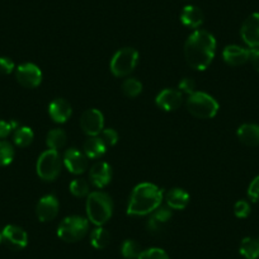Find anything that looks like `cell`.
Returning <instances> with one entry per match:
<instances>
[{
	"label": "cell",
	"instance_id": "cell-3",
	"mask_svg": "<svg viewBox=\"0 0 259 259\" xmlns=\"http://www.w3.org/2000/svg\"><path fill=\"white\" fill-rule=\"evenodd\" d=\"M87 216L92 224L97 226H103L113 213V201L109 194L104 192L96 191L89 193L87 200Z\"/></svg>",
	"mask_w": 259,
	"mask_h": 259
},
{
	"label": "cell",
	"instance_id": "cell-7",
	"mask_svg": "<svg viewBox=\"0 0 259 259\" xmlns=\"http://www.w3.org/2000/svg\"><path fill=\"white\" fill-rule=\"evenodd\" d=\"M37 176L46 182H52L59 177L61 170L60 154L56 150H46L39 155L36 165Z\"/></svg>",
	"mask_w": 259,
	"mask_h": 259
},
{
	"label": "cell",
	"instance_id": "cell-17",
	"mask_svg": "<svg viewBox=\"0 0 259 259\" xmlns=\"http://www.w3.org/2000/svg\"><path fill=\"white\" fill-rule=\"evenodd\" d=\"M73 109L70 103L62 98H56L50 103L49 114L51 119L56 123H65L71 117Z\"/></svg>",
	"mask_w": 259,
	"mask_h": 259
},
{
	"label": "cell",
	"instance_id": "cell-23",
	"mask_svg": "<svg viewBox=\"0 0 259 259\" xmlns=\"http://www.w3.org/2000/svg\"><path fill=\"white\" fill-rule=\"evenodd\" d=\"M239 251L245 259L259 258V238H244L240 243Z\"/></svg>",
	"mask_w": 259,
	"mask_h": 259
},
{
	"label": "cell",
	"instance_id": "cell-19",
	"mask_svg": "<svg viewBox=\"0 0 259 259\" xmlns=\"http://www.w3.org/2000/svg\"><path fill=\"white\" fill-rule=\"evenodd\" d=\"M181 22L188 28H198L203 23L202 11L194 6L184 7L181 13Z\"/></svg>",
	"mask_w": 259,
	"mask_h": 259
},
{
	"label": "cell",
	"instance_id": "cell-28",
	"mask_svg": "<svg viewBox=\"0 0 259 259\" xmlns=\"http://www.w3.org/2000/svg\"><path fill=\"white\" fill-rule=\"evenodd\" d=\"M122 92L126 97H130V98H135L139 94L143 92V84L135 78H130L126 79L122 84Z\"/></svg>",
	"mask_w": 259,
	"mask_h": 259
},
{
	"label": "cell",
	"instance_id": "cell-22",
	"mask_svg": "<svg viewBox=\"0 0 259 259\" xmlns=\"http://www.w3.org/2000/svg\"><path fill=\"white\" fill-rule=\"evenodd\" d=\"M83 150L87 158L99 159L101 156L104 155V153L107 150V146L104 145L103 141L101 140L99 136H92V138H88V140H85Z\"/></svg>",
	"mask_w": 259,
	"mask_h": 259
},
{
	"label": "cell",
	"instance_id": "cell-29",
	"mask_svg": "<svg viewBox=\"0 0 259 259\" xmlns=\"http://www.w3.org/2000/svg\"><path fill=\"white\" fill-rule=\"evenodd\" d=\"M14 149L8 141H0V166H7L13 161Z\"/></svg>",
	"mask_w": 259,
	"mask_h": 259
},
{
	"label": "cell",
	"instance_id": "cell-33",
	"mask_svg": "<svg viewBox=\"0 0 259 259\" xmlns=\"http://www.w3.org/2000/svg\"><path fill=\"white\" fill-rule=\"evenodd\" d=\"M234 213H235L236 218L239 219L248 218L249 213H250V205H249L248 201H238V202L235 203V206H234Z\"/></svg>",
	"mask_w": 259,
	"mask_h": 259
},
{
	"label": "cell",
	"instance_id": "cell-25",
	"mask_svg": "<svg viewBox=\"0 0 259 259\" xmlns=\"http://www.w3.org/2000/svg\"><path fill=\"white\" fill-rule=\"evenodd\" d=\"M34 139V134L31 127L21 126L17 130H14L13 141L18 148H27L32 144Z\"/></svg>",
	"mask_w": 259,
	"mask_h": 259
},
{
	"label": "cell",
	"instance_id": "cell-14",
	"mask_svg": "<svg viewBox=\"0 0 259 259\" xmlns=\"http://www.w3.org/2000/svg\"><path fill=\"white\" fill-rule=\"evenodd\" d=\"M85 154L79 151L78 149H69L64 154V164L70 173L83 174L88 168V160Z\"/></svg>",
	"mask_w": 259,
	"mask_h": 259
},
{
	"label": "cell",
	"instance_id": "cell-18",
	"mask_svg": "<svg viewBox=\"0 0 259 259\" xmlns=\"http://www.w3.org/2000/svg\"><path fill=\"white\" fill-rule=\"evenodd\" d=\"M171 219V211L169 207H158L148 220V229L150 233L159 234L165 230L166 225Z\"/></svg>",
	"mask_w": 259,
	"mask_h": 259
},
{
	"label": "cell",
	"instance_id": "cell-34",
	"mask_svg": "<svg viewBox=\"0 0 259 259\" xmlns=\"http://www.w3.org/2000/svg\"><path fill=\"white\" fill-rule=\"evenodd\" d=\"M248 197L253 202L259 201V176L251 181V183L248 187Z\"/></svg>",
	"mask_w": 259,
	"mask_h": 259
},
{
	"label": "cell",
	"instance_id": "cell-5",
	"mask_svg": "<svg viewBox=\"0 0 259 259\" xmlns=\"http://www.w3.org/2000/svg\"><path fill=\"white\" fill-rule=\"evenodd\" d=\"M88 219L81 216H69L57 228V236L65 243H76L88 234Z\"/></svg>",
	"mask_w": 259,
	"mask_h": 259
},
{
	"label": "cell",
	"instance_id": "cell-21",
	"mask_svg": "<svg viewBox=\"0 0 259 259\" xmlns=\"http://www.w3.org/2000/svg\"><path fill=\"white\" fill-rule=\"evenodd\" d=\"M166 205L173 210H184L189 203V194L182 188H173L165 194Z\"/></svg>",
	"mask_w": 259,
	"mask_h": 259
},
{
	"label": "cell",
	"instance_id": "cell-8",
	"mask_svg": "<svg viewBox=\"0 0 259 259\" xmlns=\"http://www.w3.org/2000/svg\"><path fill=\"white\" fill-rule=\"evenodd\" d=\"M16 79L22 87L27 89H33L41 84L42 81V71L37 65L32 62L19 65L16 69Z\"/></svg>",
	"mask_w": 259,
	"mask_h": 259
},
{
	"label": "cell",
	"instance_id": "cell-2",
	"mask_svg": "<svg viewBox=\"0 0 259 259\" xmlns=\"http://www.w3.org/2000/svg\"><path fill=\"white\" fill-rule=\"evenodd\" d=\"M163 201V192L151 183H141L134 188L130 197L127 215L145 216L150 215L158 207H160Z\"/></svg>",
	"mask_w": 259,
	"mask_h": 259
},
{
	"label": "cell",
	"instance_id": "cell-10",
	"mask_svg": "<svg viewBox=\"0 0 259 259\" xmlns=\"http://www.w3.org/2000/svg\"><path fill=\"white\" fill-rule=\"evenodd\" d=\"M240 36L249 49L259 47V13H253L244 21Z\"/></svg>",
	"mask_w": 259,
	"mask_h": 259
},
{
	"label": "cell",
	"instance_id": "cell-16",
	"mask_svg": "<svg viewBox=\"0 0 259 259\" xmlns=\"http://www.w3.org/2000/svg\"><path fill=\"white\" fill-rule=\"evenodd\" d=\"M89 178H91L92 184L96 188H104L107 184H109L112 179V168L104 161L96 163L91 168L89 171Z\"/></svg>",
	"mask_w": 259,
	"mask_h": 259
},
{
	"label": "cell",
	"instance_id": "cell-15",
	"mask_svg": "<svg viewBox=\"0 0 259 259\" xmlns=\"http://www.w3.org/2000/svg\"><path fill=\"white\" fill-rule=\"evenodd\" d=\"M249 56H250V50L244 49V47L238 46V45H229L224 49L223 57L224 61L229 65V66H241L245 62L249 61Z\"/></svg>",
	"mask_w": 259,
	"mask_h": 259
},
{
	"label": "cell",
	"instance_id": "cell-11",
	"mask_svg": "<svg viewBox=\"0 0 259 259\" xmlns=\"http://www.w3.org/2000/svg\"><path fill=\"white\" fill-rule=\"evenodd\" d=\"M3 243L12 250H22L28 244V235L17 225H7L3 229Z\"/></svg>",
	"mask_w": 259,
	"mask_h": 259
},
{
	"label": "cell",
	"instance_id": "cell-39",
	"mask_svg": "<svg viewBox=\"0 0 259 259\" xmlns=\"http://www.w3.org/2000/svg\"><path fill=\"white\" fill-rule=\"evenodd\" d=\"M3 243V230H0V244Z\"/></svg>",
	"mask_w": 259,
	"mask_h": 259
},
{
	"label": "cell",
	"instance_id": "cell-26",
	"mask_svg": "<svg viewBox=\"0 0 259 259\" xmlns=\"http://www.w3.org/2000/svg\"><path fill=\"white\" fill-rule=\"evenodd\" d=\"M111 241V235L106 229L98 226L96 230L92 231L91 234V244L96 249H104Z\"/></svg>",
	"mask_w": 259,
	"mask_h": 259
},
{
	"label": "cell",
	"instance_id": "cell-27",
	"mask_svg": "<svg viewBox=\"0 0 259 259\" xmlns=\"http://www.w3.org/2000/svg\"><path fill=\"white\" fill-rule=\"evenodd\" d=\"M121 253L126 259H139L143 250H141V246L138 241L124 240L121 246Z\"/></svg>",
	"mask_w": 259,
	"mask_h": 259
},
{
	"label": "cell",
	"instance_id": "cell-13",
	"mask_svg": "<svg viewBox=\"0 0 259 259\" xmlns=\"http://www.w3.org/2000/svg\"><path fill=\"white\" fill-rule=\"evenodd\" d=\"M182 101H183V96H182V92L178 89H164L163 92L156 96L155 103L156 106L160 109L165 112H171L176 111L181 107Z\"/></svg>",
	"mask_w": 259,
	"mask_h": 259
},
{
	"label": "cell",
	"instance_id": "cell-1",
	"mask_svg": "<svg viewBox=\"0 0 259 259\" xmlns=\"http://www.w3.org/2000/svg\"><path fill=\"white\" fill-rule=\"evenodd\" d=\"M216 39L210 32L197 29L187 38L184 57L192 69L203 71L210 66L215 57Z\"/></svg>",
	"mask_w": 259,
	"mask_h": 259
},
{
	"label": "cell",
	"instance_id": "cell-31",
	"mask_svg": "<svg viewBox=\"0 0 259 259\" xmlns=\"http://www.w3.org/2000/svg\"><path fill=\"white\" fill-rule=\"evenodd\" d=\"M99 138H101V140L103 141L107 148H111V146L116 145L117 141H118V134H117L116 130L106 128L99 134Z\"/></svg>",
	"mask_w": 259,
	"mask_h": 259
},
{
	"label": "cell",
	"instance_id": "cell-12",
	"mask_svg": "<svg viewBox=\"0 0 259 259\" xmlns=\"http://www.w3.org/2000/svg\"><path fill=\"white\" fill-rule=\"evenodd\" d=\"M59 201L55 197L54 194H47L44 196L41 200L38 201L36 207L37 218L41 223H49L52 221L59 213Z\"/></svg>",
	"mask_w": 259,
	"mask_h": 259
},
{
	"label": "cell",
	"instance_id": "cell-30",
	"mask_svg": "<svg viewBox=\"0 0 259 259\" xmlns=\"http://www.w3.org/2000/svg\"><path fill=\"white\" fill-rule=\"evenodd\" d=\"M69 188H70L71 194L78 198L85 197L89 193V184L85 179H74Z\"/></svg>",
	"mask_w": 259,
	"mask_h": 259
},
{
	"label": "cell",
	"instance_id": "cell-38",
	"mask_svg": "<svg viewBox=\"0 0 259 259\" xmlns=\"http://www.w3.org/2000/svg\"><path fill=\"white\" fill-rule=\"evenodd\" d=\"M13 128H12L11 123H8V122L2 121V119H0V139L8 138Z\"/></svg>",
	"mask_w": 259,
	"mask_h": 259
},
{
	"label": "cell",
	"instance_id": "cell-36",
	"mask_svg": "<svg viewBox=\"0 0 259 259\" xmlns=\"http://www.w3.org/2000/svg\"><path fill=\"white\" fill-rule=\"evenodd\" d=\"M178 89L181 92H183V93H186V94H188V96H191V94H193L194 92H196V91H194V89H196V83H194V81L192 80V79L184 78L183 80L179 81Z\"/></svg>",
	"mask_w": 259,
	"mask_h": 259
},
{
	"label": "cell",
	"instance_id": "cell-24",
	"mask_svg": "<svg viewBox=\"0 0 259 259\" xmlns=\"http://www.w3.org/2000/svg\"><path fill=\"white\" fill-rule=\"evenodd\" d=\"M66 140H68V136H66V133H65L64 130L54 128L47 134L46 145L51 150L59 151L60 149L64 148L65 144H66Z\"/></svg>",
	"mask_w": 259,
	"mask_h": 259
},
{
	"label": "cell",
	"instance_id": "cell-20",
	"mask_svg": "<svg viewBox=\"0 0 259 259\" xmlns=\"http://www.w3.org/2000/svg\"><path fill=\"white\" fill-rule=\"evenodd\" d=\"M238 138L244 145L259 146V124L244 123L238 128Z\"/></svg>",
	"mask_w": 259,
	"mask_h": 259
},
{
	"label": "cell",
	"instance_id": "cell-6",
	"mask_svg": "<svg viewBox=\"0 0 259 259\" xmlns=\"http://www.w3.org/2000/svg\"><path fill=\"white\" fill-rule=\"evenodd\" d=\"M139 62V52L131 47H124L114 54L111 60V71L117 78H124L135 70Z\"/></svg>",
	"mask_w": 259,
	"mask_h": 259
},
{
	"label": "cell",
	"instance_id": "cell-32",
	"mask_svg": "<svg viewBox=\"0 0 259 259\" xmlns=\"http://www.w3.org/2000/svg\"><path fill=\"white\" fill-rule=\"evenodd\" d=\"M139 259H169V255L165 250L160 248H150L143 250Z\"/></svg>",
	"mask_w": 259,
	"mask_h": 259
},
{
	"label": "cell",
	"instance_id": "cell-37",
	"mask_svg": "<svg viewBox=\"0 0 259 259\" xmlns=\"http://www.w3.org/2000/svg\"><path fill=\"white\" fill-rule=\"evenodd\" d=\"M249 61L251 62L253 68L259 73V47L258 49L250 50V56H249Z\"/></svg>",
	"mask_w": 259,
	"mask_h": 259
},
{
	"label": "cell",
	"instance_id": "cell-9",
	"mask_svg": "<svg viewBox=\"0 0 259 259\" xmlns=\"http://www.w3.org/2000/svg\"><path fill=\"white\" fill-rule=\"evenodd\" d=\"M80 127L83 133L92 136H99V134L104 130V117L101 111L96 108L87 109L80 117Z\"/></svg>",
	"mask_w": 259,
	"mask_h": 259
},
{
	"label": "cell",
	"instance_id": "cell-35",
	"mask_svg": "<svg viewBox=\"0 0 259 259\" xmlns=\"http://www.w3.org/2000/svg\"><path fill=\"white\" fill-rule=\"evenodd\" d=\"M14 71V62L9 57H0V74L9 75Z\"/></svg>",
	"mask_w": 259,
	"mask_h": 259
},
{
	"label": "cell",
	"instance_id": "cell-4",
	"mask_svg": "<svg viewBox=\"0 0 259 259\" xmlns=\"http://www.w3.org/2000/svg\"><path fill=\"white\" fill-rule=\"evenodd\" d=\"M187 109L196 118H213L219 112V103L213 97L203 92H194L187 99Z\"/></svg>",
	"mask_w": 259,
	"mask_h": 259
}]
</instances>
